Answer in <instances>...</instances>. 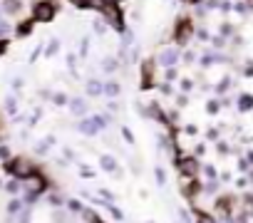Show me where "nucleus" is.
<instances>
[{"mask_svg":"<svg viewBox=\"0 0 253 223\" xmlns=\"http://www.w3.org/2000/svg\"><path fill=\"white\" fill-rule=\"evenodd\" d=\"M52 18H55V5L50 3V0H40V3L35 5V20L50 23Z\"/></svg>","mask_w":253,"mask_h":223,"instance_id":"obj_1","label":"nucleus"},{"mask_svg":"<svg viewBox=\"0 0 253 223\" xmlns=\"http://www.w3.org/2000/svg\"><path fill=\"white\" fill-rule=\"evenodd\" d=\"M102 13L109 18V23H112L114 28H122V13H119V5L114 3V0H112L109 5H102Z\"/></svg>","mask_w":253,"mask_h":223,"instance_id":"obj_2","label":"nucleus"},{"mask_svg":"<svg viewBox=\"0 0 253 223\" xmlns=\"http://www.w3.org/2000/svg\"><path fill=\"white\" fill-rule=\"evenodd\" d=\"M174 37H176V42H186L191 37V23H189V18H181V23L174 30Z\"/></svg>","mask_w":253,"mask_h":223,"instance_id":"obj_3","label":"nucleus"},{"mask_svg":"<svg viewBox=\"0 0 253 223\" xmlns=\"http://www.w3.org/2000/svg\"><path fill=\"white\" fill-rule=\"evenodd\" d=\"M70 3H72L75 8H89V5H92V0H70Z\"/></svg>","mask_w":253,"mask_h":223,"instance_id":"obj_4","label":"nucleus"},{"mask_svg":"<svg viewBox=\"0 0 253 223\" xmlns=\"http://www.w3.org/2000/svg\"><path fill=\"white\" fill-rule=\"evenodd\" d=\"M199 223H213V221H211L209 216H204V213H201V216H199Z\"/></svg>","mask_w":253,"mask_h":223,"instance_id":"obj_5","label":"nucleus"},{"mask_svg":"<svg viewBox=\"0 0 253 223\" xmlns=\"http://www.w3.org/2000/svg\"><path fill=\"white\" fill-rule=\"evenodd\" d=\"M189 3H196V0H189Z\"/></svg>","mask_w":253,"mask_h":223,"instance_id":"obj_6","label":"nucleus"}]
</instances>
